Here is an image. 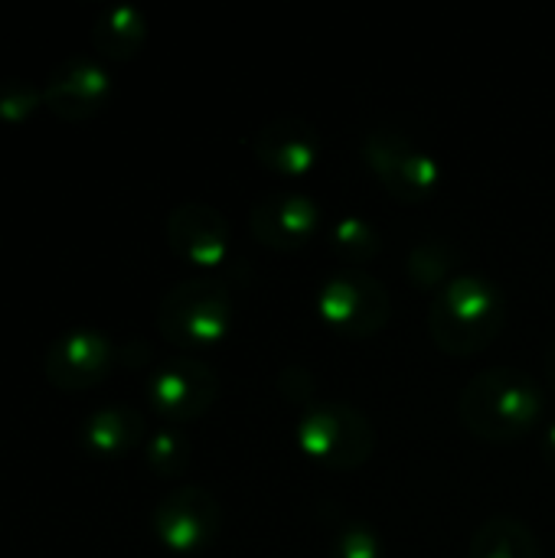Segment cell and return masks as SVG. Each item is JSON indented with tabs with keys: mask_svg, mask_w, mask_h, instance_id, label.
I'll list each match as a JSON object with an SVG mask.
<instances>
[{
	"mask_svg": "<svg viewBox=\"0 0 555 558\" xmlns=\"http://www.w3.org/2000/svg\"><path fill=\"white\" fill-rule=\"evenodd\" d=\"M546 412L540 383L517 366L481 369L458 396L461 425L491 445H510L523 438Z\"/></svg>",
	"mask_w": 555,
	"mask_h": 558,
	"instance_id": "1",
	"label": "cell"
},
{
	"mask_svg": "<svg viewBox=\"0 0 555 558\" xmlns=\"http://www.w3.org/2000/svg\"><path fill=\"white\" fill-rule=\"evenodd\" d=\"M504 294L481 275H458L429 304V337L448 356H478L504 330Z\"/></svg>",
	"mask_w": 555,
	"mask_h": 558,
	"instance_id": "2",
	"label": "cell"
},
{
	"mask_svg": "<svg viewBox=\"0 0 555 558\" xmlns=\"http://www.w3.org/2000/svg\"><path fill=\"white\" fill-rule=\"evenodd\" d=\"M236 324V301L222 281L186 278L173 284L157 304V330L180 350L213 347L229 337Z\"/></svg>",
	"mask_w": 555,
	"mask_h": 558,
	"instance_id": "3",
	"label": "cell"
},
{
	"mask_svg": "<svg viewBox=\"0 0 555 558\" xmlns=\"http://www.w3.org/2000/svg\"><path fill=\"white\" fill-rule=\"evenodd\" d=\"M298 448L327 471H360L376 448L373 422L350 402H317L294 425Z\"/></svg>",
	"mask_w": 555,
	"mask_h": 558,
	"instance_id": "4",
	"label": "cell"
},
{
	"mask_svg": "<svg viewBox=\"0 0 555 558\" xmlns=\"http://www.w3.org/2000/svg\"><path fill=\"white\" fill-rule=\"evenodd\" d=\"M360 154L379 186L402 203H422L442 183L438 160L396 128H370L360 137Z\"/></svg>",
	"mask_w": 555,
	"mask_h": 558,
	"instance_id": "5",
	"label": "cell"
},
{
	"mask_svg": "<svg viewBox=\"0 0 555 558\" xmlns=\"http://www.w3.org/2000/svg\"><path fill=\"white\" fill-rule=\"evenodd\" d=\"M321 320L350 340L376 337L393 314V298L376 275L366 268H340L317 291Z\"/></svg>",
	"mask_w": 555,
	"mask_h": 558,
	"instance_id": "6",
	"label": "cell"
},
{
	"mask_svg": "<svg viewBox=\"0 0 555 558\" xmlns=\"http://www.w3.org/2000/svg\"><path fill=\"white\" fill-rule=\"evenodd\" d=\"M150 530L177 556L203 553L222 530V504L206 487H177L154 507Z\"/></svg>",
	"mask_w": 555,
	"mask_h": 558,
	"instance_id": "7",
	"label": "cell"
},
{
	"mask_svg": "<svg viewBox=\"0 0 555 558\" xmlns=\"http://www.w3.org/2000/svg\"><path fill=\"white\" fill-rule=\"evenodd\" d=\"M216 399H219L216 369L193 356H173L160 363L147 379L150 409L173 425L203 418L216 405Z\"/></svg>",
	"mask_w": 555,
	"mask_h": 558,
	"instance_id": "8",
	"label": "cell"
},
{
	"mask_svg": "<svg viewBox=\"0 0 555 558\" xmlns=\"http://www.w3.org/2000/svg\"><path fill=\"white\" fill-rule=\"evenodd\" d=\"M118 363L114 343L92 327L59 333L43 353V376L59 392H85L111 376Z\"/></svg>",
	"mask_w": 555,
	"mask_h": 558,
	"instance_id": "9",
	"label": "cell"
},
{
	"mask_svg": "<svg viewBox=\"0 0 555 558\" xmlns=\"http://www.w3.org/2000/svg\"><path fill=\"white\" fill-rule=\"evenodd\" d=\"M321 226V206L307 193L275 190L262 196L249 213L252 235L272 252H298L304 248Z\"/></svg>",
	"mask_w": 555,
	"mask_h": 558,
	"instance_id": "10",
	"label": "cell"
},
{
	"mask_svg": "<svg viewBox=\"0 0 555 558\" xmlns=\"http://www.w3.org/2000/svg\"><path fill=\"white\" fill-rule=\"evenodd\" d=\"M43 95H46V108L59 121L79 124V121L95 118L108 105L111 78H108L105 65L95 62L92 56H69L49 72Z\"/></svg>",
	"mask_w": 555,
	"mask_h": 558,
	"instance_id": "11",
	"label": "cell"
},
{
	"mask_svg": "<svg viewBox=\"0 0 555 558\" xmlns=\"http://www.w3.org/2000/svg\"><path fill=\"white\" fill-rule=\"evenodd\" d=\"M167 245L177 258L196 268H216L229 258L232 229L226 216L200 199L180 203L167 216Z\"/></svg>",
	"mask_w": 555,
	"mask_h": 558,
	"instance_id": "12",
	"label": "cell"
},
{
	"mask_svg": "<svg viewBox=\"0 0 555 558\" xmlns=\"http://www.w3.org/2000/svg\"><path fill=\"white\" fill-rule=\"evenodd\" d=\"M252 154L255 160L275 173V177H307L317 160H321V134L307 118L298 114H281L265 121L252 134Z\"/></svg>",
	"mask_w": 555,
	"mask_h": 558,
	"instance_id": "13",
	"label": "cell"
},
{
	"mask_svg": "<svg viewBox=\"0 0 555 558\" xmlns=\"http://www.w3.org/2000/svg\"><path fill=\"white\" fill-rule=\"evenodd\" d=\"M147 441V418L131 405H105L85 415L79 445L95 458H121Z\"/></svg>",
	"mask_w": 555,
	"mask_h": 558,
	"instance_id": "14",
	"label": "cell"
},
{
	"mask_svg": "<svg viewBox=\"0 0 555 558\" xmlns=\"http://www.w3.org/2000/svg\"><path fill=\"white\" fill-rule=\"evenodd\" d=\"M147 39V20L131 3L105 7L92 23V46L111 62H131Z\"/></svg>",
	"mask_w": 555,
	"mask_h": 558,
	"instance_id": "15",
	"label": "cell"
},
{
	"mask_svg": "<svg viewBox=\"0 0 555 558\" xmlns=\"http://www.w3.org/2000/svg\"><path fill=\"white\" fill-rule=\"evenodd\" d=\"M471 558H543V543L523 520L494 517L474 533Z\"/></svg>",
	"mask_w": 555,
	"mask_h": 558,
	"instance_id": "16",
	"label": "cell"
},
{
	"mask_svg": "<svg viewBox=\"0 0 555 558\" xmlns=\"http://www.w3.org/2000/svg\"><path fill=\"white\" fill-rule=\"evenodd\" d=\"M330 248L340 262H347V268H360L383 252V235L370 219L343 216L330 229Z\"/></svg>",
	"mask_w": 555,
	"mask_h": 558,
	"instance_id": "17",
	"label": "cell"
},
{
	"mask_svg": "<svg viewBox=\"0 0 555 558\" xmlns=\"http://www.w3.org/2000/svg\"><path fill=\"white\" fill-rule=\"evenodd\" d=\"M455 268V248L442 239H425L409 252L406 271L415 288H445L451 278L448 271Z\"/></svg>",
	"mask_w": 555,
	"mask_h": 558,
	"instance_id": "18",
	"label": "cell"
},
{
	"mask_svg": "<svg viewBox=\"0 0 555 558\" xmlns=\"http://www.w3.org/2000/svg\"><path fill=\"white\" fill-rule=\"evenodd\" d=\"M144 461L157 477H180L190 464V441L177 428H160L144 441Z\"/></svg>",
	"mask_w": 555,
	"mask_h": 558,
	"instance_id": "19",
	"label": "cell"
},
{
	"mask_svg": "<svg viewBox=\"0 0 555 558\" xmlns=\"http://www.w3.org/2000/svg\"><path fill=\"white\" fill-rule=\"evenodd\" d=\"M43 105H46L43 85H36L29 78H20V75L0 78V121L20 124Z\"/></svg>",
	"mask_w": 555,
	"mask_h": 558,
	"instance_id": "20",
	"label": "cell"
},
{
	"mask_svg": "<svg viewBox=\"0 0 555 558\" xmlns=\"http://www.w3.org/2000/svg\"><path fill=\"white\" fill-rule=\"evenodd\" d=\"M330 558H386L376 530L363 520H347L330 539Z\"/></svg>",
	"mask_w": 555,
	"mask_h": 558,
	"instance_id": "21",
	"label": "cell"
},
{
	"mask_svg": "<svg viewBox=\"0 0 555 558\" xmlns=\"http://www.w3.org/2000/svg\"><path fill=\"white\" fill-rule=\"evenodd\" d=\"M543 458L555 468V422L546 428V438H543Z\"/></svg>",
	"mask_w": 555,
	"mask_h": 558,
	"instance_id": "22",
	"label": "cell"
},
{
	"mask_svg": "<svg viewBox=\"0 0 555 558\" xmlns=\"http://www.w3.org/2000/svg\"><path fill=\"white\" fill-rule=\"evenodd\" d=\"M546 373H550V383H553L555 389V340L550 343V350H546Z\"/></svg>",
	"mask_w": 555,
	"mask_h": 558,
	"instance_id": "23",
	"label": "cell"
}]
</instances>
